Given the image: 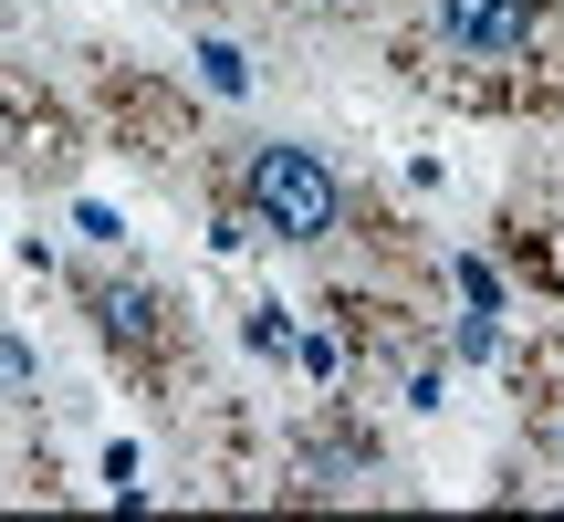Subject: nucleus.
I'll return each mask as SVG.
<instances>
[{"label":"nucleus","instance_id":"nucleus-1","mask_svg":"<svg viewBox=\"0 0 564 522\" xmlns=\"http://www.w3.org/2000/svg\"><path fill=\"white\" fill-rule=\"evenodd\" d=\"M241 199H251L262 230H282V241H335V220H345V188H335V167H324L314 146H262L251 178H241Z\"/></svg>","mask_w":564,"mask_h":522},{"label":"nucleus","instance_id":"nucleus-2","mask_svg":"<svg viewBox=\"0 0 564 522\" xmlns=\"http://www.w3.org/2000/svg\"><path fill=\"white\" fill-rule=\"evenodd\" d=\"M533 11H544V0H440V32L460 42V53H523Z\"/></svg>","mask_w":564,"mask_h":522},{"label":"nucleus","instance_id":"nucleus-4","mask_svg":"<svg viewBox=\"0 0 564 522\" xmlns=\"http://www.w3.org/2000/svg\"><path fill=\"white\" fill-rule=\"evenodd\" d=\"M199 63H209V84H220V95H241V84H251V63L230 53V42H199Z\"/></svg>","mask_w":564,"mask_h":522},{"label":"nucleus","instance_id":"nucleus-3","mask_svg":"<svg viewBox=\"0 0 564 522\" xmlns=\"http://www.w3.org/2000/svg\"><path fill=\"white\" fill-rule=\"evenodd\" d=\"M105 335H158V293H147V282L105 293Z\"/></svg>","mask_w":564,"mask_h":522}]
</instances>
